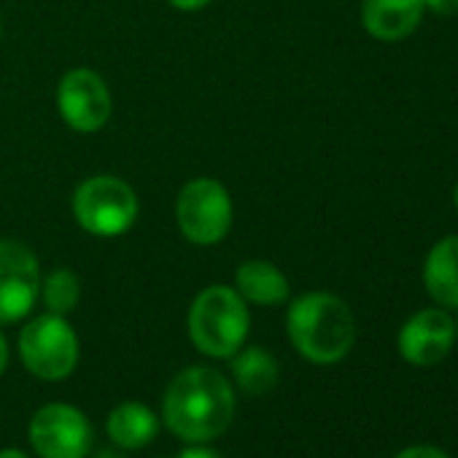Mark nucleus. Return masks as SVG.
<instances>
[{
  "mask_svg": "<svg viewBox=\"0 0 458 458\" xmlns=\"http://www.w3.org/2000/svg\"><path fill=\"white\" fill-rule=\"evenodd\" d=\"M238 396L233 380L213 367L181 369L162 396V420L170 434L189 445H202L221 437L235 418Z\"/></svg>",
  "mask_w": 458,
  "mask_h": 458,
  "instance_id": "f257e3e1",
  "label": "nucleus"
},
{
  "mask_svg": "<svg viewBox=\"0 0 458 458\" xmlns=\"http://www.w3.org/2000/svg\"><path fill=\"white\" fill-rule=\"evenodd\" d=\"M286 335L294 351L318 367L343 361L356 343L351 305L332 292H308L286 310Z\"/></svg>",
  "mask_w": 458,
  "mask_h": 458,
  "instance_id": "f03ea898",
  "label": "nucleus"
},
{
  "mask_svg": "<svg viewBox=\"0 0 458 458\" xmlns=\"http://www.w3.org/2000/svg\"><path fill=\"white\" fill-rule=\"evenodd\" d=\"M186 332L191 345L208 359H233L249 340V302L235 286H205L189 305Z\"/></svg>",
  "mask_w": 458,
  "mask_h": 458,
  "instance_id": "7ed1b4c3",
  "label": "nucleus"
},
{
  "mask_svg": "<svg viewBox=\"0 0 458 458\" xmlns=\"http://www.w3.org/2000/svg\"><path fill=\"white\" fill-rule=\"evenodd\" d=\"M73 218L92 238H119L138 218V194L119 175H89L81 181L71 199Z\"/></svg>",
  "mask_w": 458,
  "mask_h": 458,
  "instance_id": "20e7f679",
  "label": "nucleus"
},
{
  "mask_svg": "<svg viewBox=\"0 0 458 458\" xmlns=\"http://www.w3.org/2000/svg\"><path fill=\"white\" fill-rule=\"evenodd\" d=\"M233 197L216 178H191L175 197V224L191 246H218L233 229Z\"/></svg>",
  "mask_w": 458,
  "mask_h": 458,
  "instance_id": "39448f33",
  "label": "nucleus"
},
{
  "mask_svg": "<svg viewBox=\"0 0 458 458\" xmlns=\"http://www.w3.org/2000/svg\"><path fill=\"white\" fill-rule=\"evenodd\" d=\"M17 348L25 369L47 383H57L73 375L81 356L76 329L68 324L65 316L55 313H44L28 321L20 332Z\"/></svg>",
  "mask_w": 458,
  "mask_h": 458,
  "instance_id": "423d86ee",
  "label": "nucleus"
},
{
  "mask_svg": "<svg viewBox=\"0 0 458 458\" xmlns=\"http://www.w3.org/2000/svg\"><path fill=\"white\" fill-rule=\"evenodd\" d=\"M28 437L41 458H87L95 442L89 418L65 402L38 407L30 418Z\"/></svg>",
  "mask_w": 458,
  "mask_h": 458,
  "instance_id": "0eeeda50",
  "label": "nucleus"
},
{
  "mask_svg": "<svg viewBox=\"0 0 458 458\" xmlns=\"http://www.w3.org/2000/svg\"><path fill=\"white\" fill-rule=\"evenodd\" d=\"M38 257L20 241L0 238V327L20 324L41 300Z\"/></svg>",
  "mask_w": 458,
  "mask_h": 458,
  "instance_id": "6e6552de",
  "label": "nucleus"
},
{
  "mask_svg": "<svg viewBox=\"0 0 458 458\" xmlns=\"http://www.w3.org/2000/svg\"><path fill=\"white\" fill-rule=\"evenodd\" d=\"M57 111L73 132H100L114 114V98L106 79L92 68L68 71L57 84Z\"/></svg>",
  "mask_w": 458,
  "mask_h": 458,
  "instance_id": "1a4fd4ad",
  "label": "nucleus"
},
{
  "mask_svg": "<svg viewBox=\"0 0 458 458\" xmlns=\"http://www.w3.org/2000/svg\"><path fill=\"white\" fill-rule=\"evenodd\" d=\"M455 345V324L445 308H423L412 313L396 337L399 356L412 367L439 364Z\"/></svg>",
  "mask_w": 458,
  "mask_h": 458,
  "instance_id": "9d476101",
  "label": "nucleus"
},
{
  "mask_svg": "<svg viewBox=\"0 0 458 458\" xmlns=\"http://www.w3.org/2000/svg\"><path fill=\"white\" fill-rule=\"evenodd\" d=\"M423 0H361V28L383 44L410 38L423 22Z\"/></svg>",
  "mask_w": 458,
  "mask_h": 458,
  "instance_id": "9b49d317",
  "label": "nucleus"
},
{
  "mask_svg": "<svg viewBox=\"0 0 458 458\" xmlns=\"http://www.w3.org/2000/svg\"><path fill=\"white\" fill-rule=\"evenodd\" d=\"M423 286L434 305L458 310V235L439 238L423 262Z\"/></svg>",
  "mask_w": 458,
  "mask_h": 458,
  "instance_id": "f8f14e48",
  "label": "nucleus"
},
{
  "mask_svg": "<svg viewBox=\"0 0 458 458\" xmlns=\"http://www.w3.org/2000/svg\"><path fill=\"white\" fill-rule=\"evenodd\" d=\"M235 292L259 308H278L289 300L292 286L284 270H278L267 259H246L235 270Z\"/></svg>",
  "mask_w": 458,
  "mask_h": 458,
  "instance_id": "ddd939ff",
  "label": "nucleus"
},
{
  "mask_svg": "<svg viewBox=\"0 0 458 458\" xmlns=\"http://www.w3.org/2000/svg\"><path fill=\"white\" fill-rule=\"evenodd\" d=\"M106 431L116 447L140 450L157 437L159 420L154 410L143 402H119L106 418Z\"/></svg>",
  "mask_w": 458,
  "mask_h": 458,
  "instance_id": "4468645a",
  "label": "nucleus"
},
{
  "mask_svg": "<svg viewBox=\"0 0 458 458\" xmlns=\"http://www.w3.org/2000/svg\"><path fill=\"white\" fill-rule=\"evenodd\" d=\"M229 367H233L235 386L251 396H262V394L273 391L281 377L278 359L265 348H241L233 359H229Z\"/></svg>",
  "mask_w": 458,
  "mask_h": 458,
  "instance_id": "2eb2a0df",
  "label": "nucleus"
},
{
  "mask_svg": "<svg viewBox=\"0 0 458 458\" xmlns=\"http://www.w3.org/2000/svg\"><path fill=\"white\" fill-rule=\"evenodd\" d=\"M41 302L47 305V313L68 316L81 302V278L73 270H55L41 281Z\"/></svg>",
  "mask_w": 458,
  "mask_h": 458,
  "instance_id": "dca6fc26",
  "label": "nucleus"
},
{
  "mask_svg": "<svg viewBox=\"0 0 458 458\" xmlns=\"http://www.w3.org/2000/svg\"><path fill=\"white\" fill-rule=\"evenodd\" d=\"M394 458H450V455L434 445H412V447H404L402 453H396Z\"/></svg>",
  "mask_w": 458,
  "mask_h": 458,
  "instance_id": "f3484780",
  "label": "nucleus"
},
{
  "mask_svg": "<svg viewBox=\"0 0 458 458\" xmlns=\"http://www.w3.org/2000/svg\"><path fill=\"white\" fill-rule=\"evenodd\" d=\"M423 9L434 17H455L458 14V0H423Z\"/></svg>",
  "mask_w": 458,
  "mask_h": 458,
  "instance_id": "a211bd4d",
  "label": "nucleus"
},
{
  "mask_svg": "<svg viewBox=\"0 0 458 458\" xmlns=\"http://www.w3.org/2000/svg\"><path fill=\"white\" fill-rule=\"evenodd\" d=\"M175 458H221L216 450H210V447H202V445H189V447H183Z\"/></svg>",
  "mask_w": 458,
  "mask_h": 458,
  "instance_id": "6ab92c4d",
  "label": "nucleus"
},
{
  "mask_svg": "<svg viewBox=\"0 0 458 458\" xmlns=\"http://www.w3.org/2000/svg\"><path fill=\"white\" fill-rule=\"evenodd\" d=\"M167 4L178 12H199L208 4H213V0H167Z\"/></svg>",
  "mask_w": 458,
  "mask_h": 458,
  "instance_id": "aec40b11",
  "label": "nucleus"
},
{
  "mask_svg": "<svg viewBox=\"0 0 458 458\" xmlns=\"http://www.w3.org/2000/svg\"><path fill=\"white\" fill-rule=\"evenodd\" d=\"M6 367H9V343H6L4 332H0V375L6 372Z\"/></svg>",
  "mask_w": 458,
  "mask_h": 458,
  "instance_id": "412c9836",
  "label": "nucleus"
},
{
  "mask_svg": "<svg viewBox=\"0 0 458 458\" xmlns=\"http://www.w3.org/2000/svg\"><path fill=\"white\" fill-rule=\"evenodd\" d=\"M95 458H127V455H124L122 447H103V450L95 453Z\"/></svg>",
  "mask_w": 458,
  "mask_h": 458,
  "instance_id": "4be33fe9",
  "label": "nucleus"
},
{
  "mask_svg": "<svg viewBox=\"0 0 458 458\" xmlns=\"http://www.w3.org/2000/svg\"><path fill=\"white\" fill-rule=\"evenodd\" d=\"M0 458H28V455L20 447H6V450H0Z\"/></svg>",
  "mask_w": 458,
  "mask_h": 458,
  "instance_id": "5701e85b",
  "label": "nucleus"
},
{
  "mask_svg": "<svg viewBox=\"0 0 458 458\" xmlns=\"http://www.w3.org/2000/svg\"><path fill=\"white\" fill-rule=\"evenodd\" d=\"M453 205H455V213H458V183H455V189H453Z\"/></svg>",
  "mask_w": 458,
  "mask_h": 458,
  "instance_id": "b1692460",
  "label": "nucleus"
},
{
  "mask_svg": "<svg viewBox=\"0 0 458 458\" xmlns=\"http://www.w3.org/2000/svg\"><path fill=\"white\" fill-rule=\"evenodd\" d=\"M453 324H455V340H458V316L453 318Z\"/></svg>",
  "mask_w": 458,
  "mask_h": 458,
  "instance_id": "393cba45",
  "label": "nucleus"
},
{
  "mask_svg": "<svg viewBox=\"0 0 458 458\" xmlns=\"http://www.w3.org/2000/svg\"><path fill=\"white\" fill-rule=\"evenodd\" d=\"M0 38H4V20H0Z\"/></svg>",
  "mask_w": 458,
  "mask_h": 458,
  "instance_id": "a878e982",
  "label": "nucleus"
}]
</instances>
